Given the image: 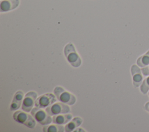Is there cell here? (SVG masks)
Returning <instances> with one entry per match:
<instances>
[{"label": "cell", "instance_id": "9c48e42d", "mask_svg": "<svg viewBox=\"0 0 149 132\" xmlns=\"http://www.w3.org/2000/svg\"><path fill=\"white\" fill-rule=\"evenodd\" d=\"M19 0H2L1 1V12H5L17 8L19 4Z\"/></svg>", "mask_w": 149, "mask_h": 132}, {"label": "cell", "instance_id": "3957f363", "mask_svg": "<svg viewBox=\"0 0 149 132\" xmlns=\"http://www.w3.org/2000/svg\"><path fill=\"white\" fill-rule=\"evenodd\" d=\"M54 92L56 98L61 102L69 105H73L76 102L75 97L61 87H56L54 88Z\"/></svg>", "mask_w": 149, "mask_h": 132}, {"label": "cell", "instance_id": "7a4b0ae2", "mask_svg": "<svg viewBox=\"0 0 149 132\" xmlns=\"http://www.w3.org/2000/svg\"><path fill=\"white\" fill-rule=\"evenodd\" d=\"M31 115L37 122L42 125L47 126L52 122V117H51L45 110L42 108L36 106L33 108L31 110Z\"/></svg>", "mask_w": 149, "mask_h": 132}, {"label": "cell", "instance_id": "52a82bcc", "mask_svg": "<svg viewBox=\"0 0 149 132\" xmlns=\"http://www.w3.org/2000/svg\"><path fill=\"white\" fill-rule=\"evenodd\" d=\"M37 97V94L36 92L34 91L27 92L25 95L22 101V110L26 112H30L32 110L34 105H35Z\"/></svg>", "mask_w": 149, "mask_h": 132}, {"label": "cell", "instance_id": "6da1fadb", "mask_svg": "<svg viewBox=\"0 0 149 132\" xmlns=\"http://www.w3.org/2000/svg\"><path fill=\"white\" fill-rule=\"evenodd\" d=\"M65 55L69 63L73 67H77L81 65V59L73 45L71 43L68 44L64 48Z\"/></svg>", "mask_w": 149, "mask_h": 132}, {"label": "cell", "instance_id": "5b68a950", "mask_svg": "<svg viewBox=\"0 0 149 132\" xmlns=\"http://www.w3.org/2000/svg\"><path fill=\"white\" fill-rule=\"evenodd\" d=\"M70 108L63 102H56L46 108L45 110L50 116L67 113L70 112Z\"/></svg>", "mask_w": 149, "mask_h": 132}, {"label": "cell", "instance_id": "9a60e30c", "mask_svg": "<svg viewBox=\"0 0 149 132\" xmlns=\"http://www.w3.org/2000/svg\"><path fill=\"white\" fill-rule=\"evenodd\" d=\"M140 90L143 94H146L149 90V76L146 78L140 85Z\"/></svg>", "mask_w": 149, "mask_h": 132}, {"label": "cell", "instance_id": "ac0fdd59", "mask_svg": "<svg viewBox=\"0 0 149 132\" xmlns=\"http://www.w3.org/2000/svg\"><path fill=\"white\" fill-rule=\"evenodd\" d=\"M81 128H80L79 129V130H74V131H84V130H81Z\"/></svg>", "mask_w": 149, "mask_h": 132}, {"label": "cell", "instance_id": "8fae6325", "mask_svg": "<svg viewBox=\"0 0 149 132\" xmlns=\"http://www.w3.org/2000/svg\"><path fill=\"white\" fill-rule=\"evenodd\" d=\"M23 99V92L19 91L16 92L14 95L13 99L10 105V110H16L18 109L20 105L22 100Z\"/></svg>", "mask_w": 149, "mask_h": 132}, {"label": "cell", "instance_id": "7c38bea8", "mask_svg": "<svg viewBox=\"0 0 149 132\" xmlns=\"http://www.w3.org/2000/svg\"><path fill=\"white\" fill-rule=\"evenodd\" d=\"M82 123V119L80 117H76L71 120L65 127V130L67 132L73 131L77 127H79Z\"/></svg>", "mask_w": 149, "mask_h": 132}, {"label": "cell", "instance_id": "8992f818", "mask_svg": "<svg viewBox=\"0 0 149 132\" xmlns=\"http://www.w3.org/2000/svg\"><path fill=\"white\" fill-rule=\"evenodd\" d=\"M56 96L51 93H47L40 96L36 101L35 106L40 108H47L56 102Z\"/></svg>", "mask_w": 149, "mask_h": 132}, {"label": "cell", "instance_id": "e0dca14e", "mask_svg": "<svg viewBox=\"0 0 149 132\" xmlns=\"http://www.w3.org/2000/svg\"><path fill=\"white\" fill-rule=\"evenodd\" d=\"M145 109L146 110H147L149 112V102H147L145 105Z\"/></svg>", "mask_w": 149, "mask_h": 132}, {"label": "cell", "instance_id": "277c9868", "mask_svg": "<svg viewBox=\"0 0 149 132\" xmlns=\"http://www.w3.org/2000/svg\"><path fill=\"white\" fill-rule=\"evenodd\" d=\"M13 117L17 122L24 124L31 129L34 128L36 125L35 119L33 116L22 110L15 112L13 115Z\"/></svg>", "mask_w": 149, "mask_h": 132}, {"label": "cell", "instance_id": "30bf717a", "mask_svg": "<svg viewBox=\"0 0 149 132\" xmlns=\"http://www.w3.org/2000/svg\"><path fill=\"white\" fill-rule=\"evenodd\" d=\"M72 115L70 114H59L54 115L52 117V122L54 124L62 125L70 122L72 119Z\"/></svg>", "mask_w": 149, "mask_h": 132}, {"label": "cell", "instance_id": "2e32d148", "mask_svg": "<svg viewBox=\"0 0 149 132\" xmlns=\"http://www.w3.org/2000/svg\"><path fill=\"white\" fill-rule=\"evenodd\" d=\"M141 70L142 74L144 76H149V65L146 67H142V69H141Z\"/></svg>", "mask_w": 149, "mask_h": 132}, {"label": "cell", "instance_id": "ba28073f", "mask_svg": "<svg viewBox=\"0 0 149 132\" xmlns=\"http://www.w3.org/2000/svg\"><path fill=\"white\" fill-rule=\"evenodd\" d=\"M131 73L133 78V83L135 87L140 86L142 83L143 76L141 70L136 65L131 67Z\"/></svg>", "mask_w": 149, "mask_h": 132}, {"label": "cell", "instance_id": "5bb4252c", "mask_svg": "<svg viewBox=\"0 0 149 132\" xmlns=\"http://www.w3.org/2000/svg\"><path fill=\"white\" fill-rule=\"evenodd\" d=\"M137 64L141 67H144L149 65V50L137 60Z\"/></svg>", "mask_w": 149, "mask_h": 132}, {"label": "cell", "instance_id": "4fadbf2b", "mask_svg": "<svg viewBox=\"0 0 149 132\" xmlns=\"http://www.w3.org/2000/svg\"><path fill=\"white\" fill-rule=\"evenodd\" d=\"M65 131V127L62 125L59 124H51L47 125L44 127V132H63Z\"/></svg>", "mask_w": 149, "mask_h": 132}, {"label": "cell", "instance_id": "d6986e66", "mask_svg": "<svg viewBox=\"0 0 149 132\" xmlns=\"http://www.w3.org/2000/svg\"><path fill=\"white\" fill-rule=\"evenodd\" d=\"M148 94H149V92H148Z\"/></svg>", "mask_w": 149, "mask_h": 132}]
</instances>
